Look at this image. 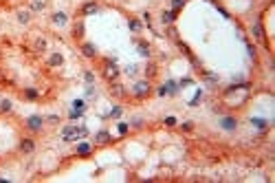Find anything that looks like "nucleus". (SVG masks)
Instances as JSON below:
<instances>
[{
	"label": "nucleus",
	"mask_w": 275,
	"mask_h": 183,
	"mask_svg": "<svg viewBox=\"0 0 275 183\" xmlns=\"http://www.w3.org/2000/svg\"><path fill=\"white\" fill-rule=\"evenodd\" d=\"M139 51H141V55H143V58H150V49H147L145 44H139Z\"/></svg>",
	"instance_id": "obj_18"
},
{
	"label": "nucleus",
	"mask_w": 275,
	"mask_h": 183,
	"mask_svg": "<svg viewBox=\"0 0 275 183\" xmlns=\"http://www.w3.org/2000/svg\"><path fill=\"white\" fill-rule=\"evenodd\" d=\"M95 11H97V5L95 2H88V5L82 7V13H95Z\"/></svg>",
	"instance_id": "obj_12"
},
{
	"label": "nucleus",
	"mask_w": 275,
	"mask_h": 183,
	"mask_svg": "<svg viewBox=\"0 0 275 183\" xmlns=\"http://www.w3.org/2000/svg\"><path fill=\"white\" fill-rule=\"evenodd\" d=\"M128 27H130L132 31H141V22H139V20H130V22H128Z\"/></svg>",
	"instance_id": "obj_17"
},
{
	"label": "nucleus",
	"mask_w": 275,
	"mask_h": 183,
	"mask_svg": "<svg viewBox=\"0 0 275 183\" xmlns=\"http://www.w3.org/2000/svg\"><path fill=\"white\" fill-rule=\"evenodd\" d=\"M183 5H185V0H174V2H172V7H174V9H181Z\"/></svg>",
	"instance_id": "obj_23"
},
{
	"label": "nucleus",
	"mask_w": 275,
	"mask_h": 183,
	"mask_svg": "<svg viewBox=\"0 0 275 183\" xmlns=\"http://www.w3.org/2000/svg\"><path fill=\"white\" fill-rule=\"evenodd\" d=\"M119 115H121V108H119V106H115V108L110 110V117H119Z\"/></svg>",
	"instance_id": "obj_25"
},
{
	"label": "nucleus",
	"mask_w": 275,
	"mask_h": 183,
	"mask_svg": "<svg viewBox=\"0 0 275 183\" xmlns=\"http://www.w3.org/2000/svg\"><path fill=\"white\" fill-rule=\"evenodd\" d=\"M73 110L84 113V110H86V104H84V99H75V101H73Z\"/></svg>",
	"instance_id": "obj_9"
},
{
	"label": "nucleus",
	"mask_w": 275,
	"mask_h": 183,
	"mask_svg": "<svg viewBox=\"0 0 275 183\" xmlns=\"http://www.w3.org/2000/svg\"><path fill=\"white\" fill-rule=\"evenodd\" d=\"M174 18H176V13H174V11H163V18L161 20L165 24H169V22H174Z\"/></svg>",
	"instance_id": "obj_10"
},
{
	"label": "nucleus",
	"mask_w": 275,
	"mask_h": 183,
	"mask_svg": "<svg viewBox=\"0 0 275 183\" xmlns=\"http://www.w3.org/2000/svg\"><path fill=\"white\" fill-rule=\"evenodd\" d=\"M82 53H84L86 58H95V55H97V49H95L92 44L86 42V44H82Z\"/></svg>",
	"instance_id": "obj_4"
},
{
	"label": "nucleus",
	"mask_w": 275,
	"mask_h": 183,
	"mask_svg": "<svg viewBox=\"0 0 275 183\" xmlns=\"http://www.w3.org/2000/svg\"><path fill=\"white\" fill-rule=\"evenodd\" d=\"M95 141H99V143H108V141H110V135L106 133V130H101V133H97V135H95Z\"/></svg>",
	"instance_id": "obj_7"
},
{
	"label": "nucleus",
	"mask_w": 275,
	"mask_h": 183,
	"mask_svg": "<svg viewBox=\"0 0 275 183\" xmlns=\"http://www.w3.org/2000/svg\"><path fill=\"white\" fill-rule=\"evenodd\" d=\"M42 121H44V119H42L40 115H31V117L27 119V126H29L31 130H40V128H42Z\"/></svg>",
	"instance_id": "obj_2"
},
{
	"label": "nucleus",
	"mask_w": 275,
	"mask_h": 183,
	"mask_svg": "<svg viewBox=\"0 0 275 183\" xmlns=\"http://www.w3.org/2000/svg\"><path fill=\"white\" fill-rule=\"evenodd\" d=\"M18 20H20L22 24H27V22L31 20V13H29V11H20V13H18Z\"/></svg>",
	"instance_id": "obj_13"
},
{
	"label": "nucleus",
	"mask_w": 275,
	"mask_h": 183,
	"mask_svg": "<svg viewBox=\"0 0 275 183\" xmlns=\"http://www.w3.org/2000/svg\"><path fill=\"white\" fill-rule=\"evenodd\" d=\"M84 77H86V82H88V84H92V82H95V75H92L90 71H88V73H86Z\"/></svg>",
	"instance_id": "obj_26"
},
{
	"label": "nucleus",
	"mask_w": 275,
	"mask_h": 183,
	"mask_svg": "<svg viewBox=\"0 0 275 183\" xmlns=\"http://www.w3.org/2000/svg\"><path fill=\"white\" fill-rule=\"evenodd\" d=\"M31 9H35V11H40V9H44V2H42V0H35V2L31 5Z\"/></svg>",
	"instance_id": "obj_21"
},
{
	"label": "nucleus",
	"mask_w": 275,
	"mask_h": 183,
	"mask_svg": "<svg viewBox=\"0 0 275 183\" xmlns=\"http://www.w3.org/2000/svg\"><path fill=\"white\" fill-rule=\"evenodd\" d=\"M66 20H68V18H66V13H62V11L53 16V22H55V24H66Z\"/></svg>",
	"instance_id": "obj_11"
},
{
	"label": "nucleus",
	"mask_w": 275,
	"mask_h": 183,
	"mask_svg": "<svg viewBox=\"0 0 275 183\" xmlns=\"http://www.w3.org/2000/svg\"><path fill=\"white\" fill-rule=\"evenodd\" d=\"M79 33H84V27H82V24H77V27H75V38H82Z\"/></svg>",
	"instance_id": "obj_24"
},
{
	"label": "nucleus",
	"mask_w": 275,
	"mask_h": 183,
	"mask_svg": "<svg viewBox=\"0 0 275 183\" xmlns=\"http://www.w3.org/2000/svg\"><path fill=\"white\" fill-rule=\"evenodd\" d=\"M187 84H192V80H189V77H185V80H181V86H187Z\"/></svg>",
	"instance_id": "obj_32"
},
{
	"label": "nucleus",
	"mask_w": 275,
	"mask_h": 183,
	"mask_svg": "<svg viewBox=\"0 0 275 183\" xmlns=\"http://www.w3.org/2000/svg\"><path fill=\"white\" fill-rule=\"evenodd\" d=\"M119 133L126 135V133H128V124H119Z\"/></svg>",
	"instance_id": "obj_28"
},
{
	"label": "nucleus",
	"mask_w": 275,
	"mask_h": 183,
	"mask_svg": "<svg viewBox=\"0 0 275 183\" xmlns=\"http://www.w3.org/2000/svg\"><path fill=\"white\" fill-rule=\"evenodd\" d=\"M121 88H123L121 84H115V86H112V95H119V97H121V95H123V91H121Z\"/></svg>",
	"instance_id": "obj_19"
},
{
	"label": "nucleus",
	"mask_w": 275,
	"mask_h": 183,
	"mask_svg": "<svg viewBox=\"0 0 275 183\" xmlns=\"http://www.w3.org/2000/svg\"><path fill=\"white\" fill-rule=\"evenodd\" d=\"M147 93H150V86H147V82H139V84L134 86V95L143 97V95H147Z\"/></svg>",
	"instance_id": "obj_3"
},
{
	"label": "nucleus",
	"mask_w": 275,
	"mask_h": 183,
	"mask_svg": "<svg viewBox=\"0 0 275 183\" xmlns=\"http://www.w3.org/2000/svg\"><path fill=\"white\" fill-rule=\"evenodd\" d=\"M33 148H35L33 139H22V141H20V150H22V152H33Z\"/></svg>",
	"instance_id": "obj_5"
},
{
	"label": "nucleus",
	"mask_w": 275,
	"mask_h": 183,
	"mask_svg": "<svg viewBox=\"0 0 275 183\" xmlns=\"http://www.w3.org/2000/svg\"><path fill=\"white\" fill-rule=\"evenodd\" d=\"M220 126H222L224 130H236V119H231V117H224V119L220 121Z\"/></svg>",
	"instance_id": "obj_6"
},
{
	"label": "nucleus",
	"mask_w": 275,
	"mask_h": 183,
	"mask_svg": "<svg viewBox=\"0 0 275 183\" xmlns=\"http://www.w3.org/2000/svg\"><path fill=\"white\" fill-rule=\"evenodd\" d=\"M253 126L255 128H266V119H253Z\"/></svg>",
	"instance_id": "obj_20"
},
{
	"label": "nucleus",
	"mask_w": 275,
	"mask_h": 183,
	"mask_svg": "<svg viewBox=\"0 0 275 183\" xmlns=\"http://www.w3.org/2000/svg\"><path fill=\"white\" fill-rule=\"evenodd\" d=\"M0 110H11V101H9V99H5L2 104H0Z\"/></svg>",
	"instance_id": "obj_22"
},
{
	"label": "nucleus",
	"mask_w": 275,
	"mask_h": 183,
	"mask_svg": "<svg viewBox=\"0 0 275 183\" xmlns=\"http://www.w3.org/2000/svg\"><path fill=\"white\" fill-rule=\"evenodd\" d=\"M126 73H128V75H137V66H128Z\"/></svg>",
	"instance_id": "obj_29"
},
{
	"label": "nucleus",
	"mask_w": 275,
	"mask_h": 183,
	"mask_svg": "<svg viewBox=\"0 0 275 183\" xmlns=\"http://www.w3.org/2000/svg\"><path fill=\"white\" fill-rule=\"evenodd\" d=\"M86 95H88V97H92V95H95V88H92V86H88V88H86Z\"/></svg>",
	"instance_id": "obj_31"
},
{
	"label": "nucleus",
	"mask_w": 275,
	"mask_h": 183,
	"mask_svg": "<svg viewBox=\"0 0 275 183\" xmlns=\"http://www.w3.org/2000/svg\"><path fill=\"white\" fill-rule=\"evenodd\" d=\"M24 97H27V99H35L38 97V91L35 88H27V91H24Z\"/></svg>",
	"instance_id": "obj_15"
},
{
	"label": "nucleus",
	"mask_w": 275,
	"mask_h": 183,
	"mask_svg": "<svg viewBox=\"0 0 275 183\" xmlns=\"http://www.w3.org/2000/svg\"><path fill=\"white\" fill-rule=\"evenodd\" d=\"M165 126H176V119H174V117H165Z\"/></svg>",
	"instance_id": "obj_27"
},
{
	"label": "nucleus",
	"mask_w": 275,
	"mask_h": 183,
	"mask_svg": "<svg viewBox=\"0 0 275 183\" xmlns=\"http://www.w3.org/2000/svg\"><path fill=\"white\" fill-rule=\"evenodd\" d=\"M35 46H38V49H46V42H44V40H38Z\"/></svg>",
	"instance_id": "obj_30"
},
{
	"label": "nucleus",
	"mask_w": 275,
	"mask_h": 183,
	"mask_svg": "<svg viewBox=\"0 0 275 183\" xmlns=\"http://www.w3.org/2000/svg\"><path fill=\"white\" fill-rule=\"evenodd\" d=\"M86 135H88L86 126H64V130H62L64 141H77L79 137H86Z\"/></svg>",
	"instance_id": "obj_1"
},
{
	"label": "nucleus",
	"mask_w": 275,
	"mask_h": 183,
	"mask_svg": "<svg viewBox=\"0 0 275 183\" xmlns=\"http://www.w3.org/2000/svg\"><path fill=\"white\" fill-rule=\"evenodd\" d=\"M77 152H79V154H88V152H90V143H86V141L79 143V146H77Z\"/></svg>",
	"instance_id": "obj_14"
},
{
	"label": "nucleus",
	"mask_w": 275,
	"mask_h": 183,
	"mask_svg": "<svg viewBox=\"0 0 275 183\" xmlns=\"http://www.w3.org/2000/svg\"><path fill=\"white\" fill-rule=\"evenodd\" d=\"M62 62H64V58H62L60 53H53L51 58H48V64H51V66H60Z\"/></svg>",
	"instance_id": "obj_8"
},
{
	"label": "nucleus",
	"mask_w": 275,
	"mask_h": 183,
	"mask_svg": "<svg viewBox=\"0 0 275 183\" xmlns=\"http://www.w3.org/2000/svg\"><path fill=\"white\" fill-rule=\"evenodd\" d=\"M117 73H119V71L115 68V62H112V66L106 71V77H108V80H112V77H117Z\"/></svg>",
	"instance_id": "obj_16"
}]
</instances>
